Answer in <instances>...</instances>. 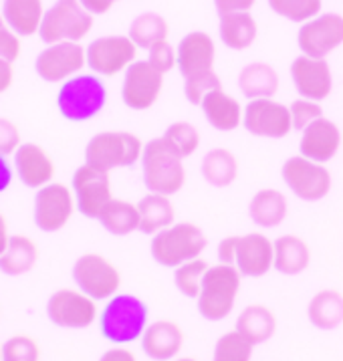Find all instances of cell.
<instances>
[{"label": "cell", "instance_id": "cell-1", "mask_svg": "<svg viewBox=\"0 0 343 361\" xmlns=\"http://www.w3.org/2000/svg\"><path fill=\"white\" fill-rule=\"evenodd\" d=\"M150 325L145 301L131 293H117L107 299L100 311V331L114 345H129L142 339Z\"/></svg>", "mask_w": 343, "mask_h": 361}, {"label": "cell", "instance_id": "cell-2", "mask_svg": "<svg viewBox=\"0 0 343 361\" xmlns=\"http://www.w3.org/2000/svg\"><path fill=\"white\" fill-rule=\"evenodd\" d=\"M140 164L143 186L148 188V192L174 196L186 184L184 158L164 140V135L154 137L143 145Z\"/></svg>", "mask_w": 343, "mask_h": 361}, {"label": "cell", "instance_id": "cell-3", "mask_svg": "<svg viewBox=\"0 0 343 361\" xmlns=\"http://www.w3.org/2000/svg\"><path fill=\"white\" fill-rule=\"evenodd\" d=\"M241 285H243V275L234 264H224V262L210 264L208 273L202 281L200 295L196 299L198 313L212 323L229 319L239 301Z\"/></svg>", "mask_w": 343, "mask_h": 361}, {"label": "cell", "instance_id": "cell-4", "mask_svg": "<svg viewBox=\"0 0 343 361\" xmlns=\"http://www.w3.org/2000/svg\"><path fill=\"white\" fill-rule=\"evenodd\" d=\"M105 105L107 87L95 73H79L59 87V114L71 123H85L97 117Z\"/></svg>", "mask_w": 343, "mask_h": 361}, {"label": "cell", "instance_id": "cell-5", "mask_svg": "<svg viewBox=\"0 0 343 361\" xmlns=\"http://www.w3.org/2000/svg\"><path fill=\"white\" fill-rule=\"evenodd\" d=\"M208 246V238L194 222H174L172 226L152 236L150 252L157 264L176 269L188 260L202 257Z\"/></svg>", "mask_w": 343, "mask_h": 361}, {"label": "cell", "instance_id": "cell-6", "mask_svg": "<svg viewBox=\"0 0 343 361\" xmlns=\"http://www.w3.org/2000/svg\"><path fill=\"white\" fill-rule=\"evenodd\" d=\"M143 142L131 131L109 130L95 133L85 145V164L114 172L119 168H129L142 159Z\"/></svg>", "mask_w": 343, "mask_h": 361}, {"label": "cell", "instance_id": "cell-7", "mask_svg": "<svg viewBox=\"0 0 343 361\" xmlns=\"http://www.w3.org/2000/svg\"><path fill=\"white\" fill-rule=\"evenodd\" d=\"M93 29V15H89L79 0H57L47 8L39 37L44 44L81 43Z\"/></svg>", "mask_w": 343, "mask_h": 361}, {"label": "cell", "instance_id": "cell-8", "mask_svg": "<svg viewBox=\"0 0 343 361\" xmlns=\"http://www.w3.org/2000/svg\"><path fill=\"white\" fill-rule=\"evenodd\" d=\"M73 283L95 301H107L121 289V273L107 257L85 252L73 262Z\"/></svg>", "mask_w": 343, "mask_h": 361}, {"label": "cell", "instance_id": "cell-9", "mask_svg": "<svg viewBox=\"0 0 343 361\" xmlns=\"http://www.w3.org/2000/svg\"><path fill=\"white\" fill-rule=\"evenodd\" d=\"M75 212H77V202H75L71 186L61 184V182H51L35 192L32 220L39 231L47 234L63 231L71 222Z\"/></svg>", "mask_w": 343, "mask_h": 361}, {"label": "cell", "instance_id": "cell-10", "mask_svg": "<svg viewBox=\"0 0 343 361\" xmlns=\"http://www.w3.org/2000/svg\"><path fill=\"white\" fill-rule=\"evenodd\" d=\"M281 178L285 186L303 202H319L327 196L333 186V178L325 164L313 159L293 156L285 159L281 168Z\"/></svg>", "mask_w": 343, "mask_h": 361}, {"label": "cell", "instance_id": "cell-11", "mask_svg": "<svg viewBox=\"0 0 343 361\" xmlns=\"http://www.w3.org/2000/svg\"><path fill=\"white\" fill-rule=\"evenodd\" d=\"M47 317L61 329H87L100 321V307L77 287L59 289L47 301Z\"/></svg>", "mask_w": 343, "mask_h": 361}, {"label": "cell", "instance_id": "cell-12", "mask_svg": "<svg viewBox=\"0 0 343 361\" xmlns=\"http://www.w3.org/2000/svg\"><path fill=\"white\" fill-rule=\"evenodd\" d=\"M138 47L124 35H107L87 44V67L100 77H115L136 63Z\"/></svg>", "mask_w": 343, "mask_h": 361}, {"label": "cell", "instance_id": "cell-13", "mask_svg": "<svg viewBox=\"0 0 343 361\" xmlns=\"http://www.w3.org/2000/svg\"><path fill=\"white\" fill-rule=\"evenodd\" d=\"M71 190L75 194L77 212L85 218H91V220H97L107 202L114 200L109 172L97 170L89 164L79 166L73 172Z\"/></svg>", "mask_w": 343, "mask_h": 361}, {"label": "cell", "instance_id": "cell-14", "mask_svg": "<svg viewBox=\"0 0 343 361\" xmlns=\"http://www.w3.org/2000/svg\"><path fill=\"white\" fill-rule=\"evenodd\" d=\"M87 67V49L81 43L47 44L35 59V71L47 83H65Z\"/></svg>", "mask_w": 343, "mask_h": 361}, {"label": "cell", "instance_id": "cell-15", "mask_svg": "<svg viewBox=\"0 0 343 361\" xmlns=\"http://www.w3.org/2000/svg\"><path fill=\"white\" fill-rule=\"evenodd\" d=\"M243 126L244 130L255 137L283 140L293 130L291 109L289 105L277 102L272 97L251 99L244 105Z\"/></svg>", "mask_w": 343, "mask_h": 361}, {"label": "cell", "instance_id": "cell-16", "mask_svg": "<svg viewBox=\"0 0 343 361\" xmlns=\"http://www.w3.org/2000/svg\"><path fill=\"white\" fill-rule=\"evenodd\" d=\"M297 43L303 55L325 59L343 44V16L325 13L303 23L297 32Z\"/></svg>", "mask_w": 343, "mask_h": 361}, {"label": "cell", "instance_id": "cell-17", "mask_svg": "<svg viewBox=\"0 0 343 361\" xmlns=\"http://www.w3.org/2000/svg\"><path fill=\"white\" fill-rule=\"evenodd\" d=\"M164 89V75L150 65V61H136L124 73L121 99L133 111L154 107Z\"/></svg>", "mask_w": 343, "mask_h": 361}, {"label": "cell", "instance_id": "cell-18", "mask_svg": "<svg viewBox=\"0 0 343 361\" xmlns=\"http://www.w3.org/2000/svg\"><path fill=\"white\" fill-rule=\"evenodd\" d=\"M15 176L23 186L30 190H41L55 178V161L41 144L23 142L13 156Z\"/></svg>", "mask_w": 343, "mask_h": 361}, {"label": "cell", "instance_id": "cell-19", "mask_svg": "<svg viewBox=\"0 0 343 361\" xmlns=\"http://www.w3.org/2000/svg\"><path fill=\"white\" fill-rule=\"evenodd\" d=\"M291 79L301 97L311 99V102L327 99L333 89L331 67L325 59L301 55L291 63Z\"/></svg>", "mask_w": 343, "mask_h": 361}, {"label": "cell", "instance_id": "cell-20", "mask_svg": "<svg viewBox=\"0 0 343 361\" xmlns=\"http://www.w3.org/2000/svg\"><path fill=\"white\" fill-rule=\"evenodd\" d=\"M342 130L337 123L323 116L301 131L299 156L317 164H327L342 149Z\"/></svg>", "mask_w": 343, "mask_h": 361}, {"label": "cell", "instance_id": "cell-21", "mask_svg": "<svg viewBox=\"0 0 343 361\" xmlns=\"http://www.w3.org/2000/svg\"><path fill=\"white\" fill-rule=\"evenodd\" d=\"M234 267L246 279H260L275 269V240L263 232H248L239 238Z\"/></svg>", "mask_w": 343, "mask_h": 361}, {"label": "cell", "instance_id": "cell-22", "mask_svg": "<svg viewBox=\"0 0 343 361\" xmlns=\"http://www.w3.org/2000/svg\"><path fill=\"white\" fill-rule=\"evenodd\" d=\"M176 53H178V69L182 73L184 81L196 75L215 71L216 47L208 32L202 30L188 32L178 44Z\"/></svg>", "mask_w": 343, "mask_h": 361}, {"label": "cell", "instance_id": "cell-23", "mask_svg": "<svg viewBox=\"0 0 343 361\" xmlns=\"http://www.w3.org/2000/svg\"><path fill=\"white\" fill-rule=\"evenodd\" d=\"M140 345L148 360L172 361L180 357V351L184 347V331L176 321L157 319L143 331Z\"/></svg>", "mask_w": 343, "mask_h": 361}, {"label": "cell", "instance_id": "cell-24", "mask_svg": "<svg viewBox=\"0 0 343 361\" xmlns=\"http://www.w3.org/2000/svg\"><path fill=\"white\" fill-rule=\"evenodd\" d=\"M206 121L218 131H234L243 126L244 109L236 97L229 95L224 89L210 91L200 103Z\"/></svg>", "mask_w": 343, "mask_h": 361}, {"label": "cell", "instance_id": "cell-25", "mask_svg": "<svg viewBox=\"0 0 343 361\" xmlns=\"http://www.w3.org/2000/svg\"><path fill=\"white\" fill-rule=\"evenodd\" d=\"M0 13L20 39H29L39 35L47 8L43 0H2Z\"/></svg>", "mask_w": 343, "mask_h": 361}, {"label": "cell", "instance_id": "cell-26", "mask_svg": "<svg viewBox=\"0 0 343 361\" xmlns=\"http://www.w3.org/2000/svg\"><path fill=\"white\" fill-rule=\"evenodd\" d=\"M39 246L27 234H13L4 252L0 255V273L6 276H23L39 262Z\"/></svg>", "mask_w": 343, "mask_h": 361}, {"label": "cell", "instance_id": "cell-27", "mask_svg": "<svg viewBox=\"0 0 343 361\" xmlns=\"http://www.w3.org/2000/svg\"><path fill=\"white\" fill-rule=\"evenodd\" d=\"M289 214L287 196L277 188H263L251 198L248 216L258 228H277Z\"/></svg>", "mask_w": 343, "mask_h": 361}, {"label": "cell", "instance_id": "cell-28", "mask_svg": "<svg viewBox=\"0 0 343 361\" xmlns=\"http://www.w3.org/2000/svg\"><path fill=\"white\" fill-rule=\"evenodd\" d=\"M234 329L253 345H263L277 333V317L267 305L253 303L239 313Z\"/></svg>", "mask_w": 343, "mask_h": 361}, {"label": "cell", "instance_id": "cell-29", "mask_svg": "<svg viewBox=\"0 0 343 361\" xmlns=\"http://www.w3.org/2000/svg\"><path fill=\"white\" fill-rule=\"evenodd\" d=\"M309 245L295 234H283L275 240V271L287 276H297L309 269Z\"/></svg>", "mask_w": 343, "mask_h": 361}, {"label": "cell", "instance_id": "cell-30", "mask_svg": "<svg viewBox=\"0 0 343 361\" xmlns=\"http://www.w3.org/2000/svg\"><path fill=\"white\" fill-rule=\"evenodd\" d=\"M307 317L321 331H333L343 323V295L335 289H321L307 305Z\"/></svg>", "mask_w": 343, "mask_h": 361}, {"label": "cell", "instance_id": "cell-31", "mask_svg": "<svg viewBox=\"0 0 343 361\" xmlns=\"http://www.w3.org/2000/svg\"><path fill=\"white\" fill-rule=\"evenodd\" d=\"M140 210V232L154 236L160 231L168 228L176 222V210L170 196L148 192L138 202Z\"/></svg>", "mask_w": 343, "mask_h": 361}, {"label": "cell", "instance_id": "cell-32", "mask_svg": "<svg viewBox=\"0 0 343 361\" xmlns=\"http://www.w3.org/2000/svg\"><path fill=\"white\" fill-rule=\"evenodd\" d=\"M239 87L248 102L272 97L279 91V75L269 63H248L239 73Z\"/></svg>", "mask_w": 343, "mask_h": 361}, {"label": "cell", "instance_id": "cell-33", "mask_svg": "<svg viewBox=\"0 0 343 361\" xmlns=\"http://www.w3.org/2000/svg\"><path fill=\"white\" fill-rule=\"evenodd\" d=\"M200 172L215 188H229L239 176V159L227 147H215L202 158Z\"/></svg>", "mask_w": 343, "mask_h": 361}, {"label": "cell", "instance_id": "cell-34", "mask_svg": "<svg viewBox=\"0 0 343 361\" xmlns=\"http://www.w3.org/2000/svg\"><path fill=\"white\" fill-rule=\"evenodd\" d=\"M220 41L232 51H244L257 41V20L251 13H232L220 16Z\"/></svg>", "mask_w": 343, "mask_h": 361}, {"label": "cell", "instance_id": "cell-35", "mask_svg": "<svg viewBox=\"0 0 343 361\" xmlns=\"http://www.w3.org/2000/svg\"><path fill=\"white\" fill-rule=\"evenodd\" d=\"M100 224L114 236H128L131 232L140 231V210L138 204L114 198L101 210Z\"/></svg>", "mask_w": 343, "mask_h": 361}, {"label": "cell", "instance_id": "cell-36", "mask_svg": "<svg viewBox=\"0 0 343 361\" xmlns=\"http://www.w3.org/2000/svg\"><path fill=\"white\" fill-rule=\"evenodd\" d=\"M170 27L168 20L157 13H143L136 16L129 25V39L138 49H150L160 41H168Z\"/></svg>", "mask_w": 343, "mask_h": 361}, {"label": "cell", "instance_id": "cell-37", "mask_svg": "<svg viewBox=\"0 0 343 361\" xmlns=\"http://www.w3.org/2000/svg\"><path fill=\"white\" fill-rule=\"evenodd\" d=\"M210 264L202 257L194 260H188L184 264L174 269V285L188 299H198L204 276L208 273Z\"/></svg>", "mask_w": 343, "mask_h": 361}, {"label": "cell", "instance_id": "cell-38", "mask_svg": "<svg viewBox=\"0 0 343 361\" xmlns=\"http://www.w3.org/2000/svg\"><path fill=\"white\" fill-rule=\"evenodd\" d=\"M255 345L236 329L222 333L212 349V361H251Z\"/></svg>", "mask_w": 343, "mask_h": 361}, {"label": "cell", "instance_id": "cell-39", "mask_svg": "<svg viewBox=\"0 0 343 361\" xmlns=\"http://www.w3.org/2000/svg\"><path fill=\"white\" fill-rule=\"evenodd\" d=\"M164 140L186 159L200 147V131L190 121H174L164 131Z\"/></svg>", "mask_w": 343, "mask_h": 361}, {"label": "cell", "instance_id": "cell-40", "mask_svg": "<svg viewBox=\"0 0 343 361\" xmlns=\"http://www.w3.org/2000/svg\"><path fill=\"white\" fill-rule=\"evenodd\" d=\"M272 13L293 23H307L321 15L323 0H269Z\"/></svg>", "mask_w": 343, "mask_h": 361}, {"label": "cell", "instance_id": "cell-41", "mask_svg": "<svg viewBox=\"0 0 343 361\" xmlns=\"http://www.w3.org/2000/svg\"><path fill=\"white\" fill-rule=\"evenodd\" d=\"M41 347L30 335H13L2 343V361H39Z\"/></svg>", "mask_w": 343, "mask_h": 361}, {"label": "cell", "instance_id": "cell-42", "mask_svg": "<svg viewBox=\"0 0 343 361\" xmlns=\"http://www.w3.org/2000/svg\"><path fill=\"white\" fill-rule=\"evenodd\" d=\"M216 89H222V83L215 71L196 75V77H190L184 81V95L192 105H200L202 99Z\"/></svg>", "mask_w": 343, "mask_h": 361}, {"label": "cell", "instance_id": "cell-43", "mask_svg": "<svg viewBox=\"0 0 343 361\" xmlns=\"http://www.w3.org/2000/svg\"><path fill=\"white\" fill-rule=\"evenodd\" d=\"M291 109V119H293V130L303 131L307 126H311L319 117H323V107L319 102H311L299 97L289 105Z\"/></svg>", "mask_w": 343, "mask_h": 361}, {"label": "cell", "instance_id": "cell-44", "mask_svg": "<svg viewBox=\"0 0 343 361\" xmlns=\"http://www.w3.org/2000/svg\"><path fill=\"white\" fill-rule=\"evenodd\" d=\"M148 61L154 69H157L162 75H166L178 65V53L168 41H160V43L148 49Z\"/></svg>", "mask_w": 343, "mask_h": 361}, {"label": "cell", "instance_id": "cell-45", "mask_svg": "<svg viewBox=\"0 0 343 361\" xmlns=\"http://www.w3.org/2000/svg\"><path fill=\"white\" fill-rule=\"evenodd\" d=\"M20 144H23V140H20L18 126L8 117H0V156H4V158L15 156Z\"/></svg>", "mask_w": 343, "mask_h": 361}, {"label": "cell", "instance_id": "cell-46", "mask_svg": "<svg viewBox=\"0 0 343 361\" xmlns=\"http://www.w3.org/2000/svg\"><path fill=\"white\" fill-rule=\"evenodd\" d=\"M0 57L11 63H15L20 57V37L8 27L2 13H0Z\"/></svg>", "mask_w": 343, "mask_h": 361}, {"label": "cell", "instance_id": "cell-47", "mask_svg": "<svg viewBox=\"0 0 343 361\" xmlns=\"http://www.w3.org/2000/svg\"><path fill=\"white\" fill-rule=\"evenodd\" d=\"M239 238H241V236H224V238L218 243V246H216L218 262H224V264H234V262H236Z\"/></svg>", "mask_w": 343, "mask_h": 361}, {"label": "cell", "instance_id": "cell-48", "mask_svg": "<svg viewBox=\"0 0 343 361\" xmlns=\"http://www.w3.org/2000/svg\"><path fill=\"white\" fill-rule=\"evenodd\" d=\"M257 0H215L218 15H232V13H248Z\"/></svg>", "mask_w": 343, "mask_h": 361}, {"label": "cell", "instance_id": "cell-49", "mask_svg": "<svg viewBox=\"0 0 343 361\" xmlns=\"http://www.w3.org/2000/svg\"><path fill=\"white\" fill-rule=\"evenodd\" d=\"M100 361H138V355L128 345H114L101 353Z\"/></svg>", "mask_w": 343, "mask_h": 361}, {"label": "cell", "instance_id": "cell-50", "mask_svg": "<svg viewBox=\"0 0 343 361\" xmlns=\"http://www.w3.org/2000/svg\"><path fill=\"white\" fill-rule=\"evenodd\" d=\"M15 63L0 57V95L6 93L15 83Z\"/></svg>", "mask_w": 343, "mask_h": 361}, {"label": "cell", "instance_id": "cell-51", "mask_svg": "<svg viewBox=\"0 0 343 361\" xmlns=\"http://www.w3.org/2000/svg\"><path fill=\"white\" fill-rule=\"evenodd\" d=\"M13 180H15V166L8 161V158L0 156V194L11 188Z\"/></svg>", "mask_w": 343, "mask_h": 361}, {"label": "cell", "instance_id": "cell-52", "mask_svg": "<svg viewBox=\"0 0 343 361\" xmlns=\"http://www.w3.org/2000/svg\"><path fill=\"white\" fill-rule=\"evenodd\" d=\"M79 2L83 4V8H85L89 15L97 16L109 13L117 0H79Z\"/></svg>", "mask_w": 343, "mask_h": 361}, {"label": "cell", "instance_id": "cell-53", "mask_svg": "<svg viewBox=\"0 0 343 361\" xmlns=\"http://www.w3.org/2000/svg\"><path fill=\"white\" fill-rule=\"evenodd\" d=\"M11 231H8V222H6V216L0 212V255L4 252V248L8 245V240H11Z\"/></svg>", "mask_w": 343, "mask_h": 361}, {"label": "cell", "instance_id": "cell-54", "mask_svg": "<svg viewBox=\"0 0 343 361\" xmlns=\"http://www.w3.org/2000/svg\"><path fill=\"white\" fill-rule=\"evenodd\" d=\"M172 361H200V360H196V357H176V360H172Z\"/></svg>", "mask_w": 343, "mask_h": 361}, {"label": "cell", "instance_id": "cell-55", "mask_svg": "<svg viewBox=\"0 0 343 361\" xmlns=\"http://www.w3.org/2000/svg\"><path fill=\"white\" fill-rule=\"evenodd\" d=\"M0 361H2V343H0Z\"/></svg>", "mask_w": 343, "mask_h": 361}]
</instances>
